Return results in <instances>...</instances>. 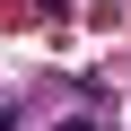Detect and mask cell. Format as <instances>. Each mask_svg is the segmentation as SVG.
Here are the masks:
<instances>
[{"label": "cell", "instance_id": "obj_1", "mask_svg": "<svg viewBox=\"0 0 131 131\" xmlns=\"http://www.w3.org/2000/svg\"><path fill=\"white\" fill-rule=\"evenodd\" d=\"M52 131H114V122H105V114H88V105H79V114H61V122H52Z\"/></svg>", "mask_w": 131, "mask_h": 131}]
</instances>
